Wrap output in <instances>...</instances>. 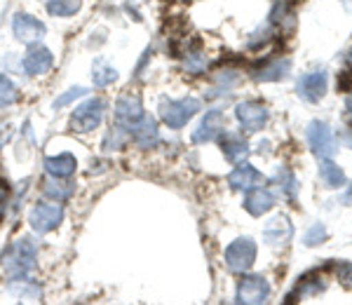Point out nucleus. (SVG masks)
<instances>
[{"mask_svg": "<svg viewBox=\"0 0 352 305\" xmlns=\"http://www.w3.org/2000/svg\"><path fill=\"white\" fill-rule=\"evenodd\" d=\"M52 64H54L52 52H50L47 47H43V45H36V43H31L24 61H21V66H24V71L28 73V76H45V73L52 69Z\"/></svg>", "mask_w": 352, "mask_h": 305, "instance_id": "obj_11", "label": "nucleus"}, {"mask_svg": "<svg viewBox=\"0 0 352 305\" xmlns=\"http://www.w3.org/2000/svg\"><path fill=\"white\" fill-rule=\"evenodd\" d=\"M19 99V89L14 87V82L8 76H0V109L12 106Z\"/></svg>", "mask_w": 352, "mask_h": 305, "instance_id": "obj_29", "label": "nucleus"}, {"mask_svg": "<svg viewBox=\"0 0 352 305\" xmlns=\"http://www.w3.org/2000/svg\"><path fill=\"white\" fill-rule=\"evenodd\" d=\"M322 278H303V284H298V289L292 293L289 298H305V296H310V293H320L322 289H324V282H320Z\"/></svg>", "mask_w": 352, "mask_h": 305, "instance_id": "obj_30", "label": "nucleus"}, {"mask_svg": "<svg viewBox=\"0 0 352 305\" xmlns=\"http://www.w3.org/2000/svg\"><path fill=\"white\" fill-rule=\"evenodd\" d=\"M268 41H270V26L258 28V31L254 33V38H249V47H256V45L268 43Z\"/></svg>", "mask_w": 352, "mask_h": 305, "instance_id": "obj_34", "label": "nucleus"}, {"mask_svg": "<svg viewBox=\"0 0 352 305\" xmlns=\"http://www.w3.org/2000/svg\"><path fill=\"white\" fill-rule=\"evenodd\" d=\"M92 80L96 87H109L111 82L118 80V71L113 69L111 64H106V61H94V69H92Z\"/></svg>", "mask_w": 352, "mask_h": 305, "instance_id": "obj_24", "label": "nucleus"}, {"mask_svg": "<svg viewBox=\"0 0 352 305\" xmlns=\"http://www.w3.org/2000/svg\"><path fill=\"white\" fill-rule=\"evenodd\" d=\"M127 129H129V127H124V125L111 127V129H109V134L104 137V150H106V152L120 150L122 146L129 141V132H127Z\"/></svg>", "mask_w": 352, "mask_h": 305, "instance_id": "obj_25", "label": "nucleus"}, {"mask_svg": "<svg viewBox=\"0 0 352 305\" xmlns=\"http://www.w3.org/2000/svg\"><path fill=\"white\" fill-rule=\"evenodd\" d=\"M5 202H8V185H5V183H0V212H3Z\"/></svg>", "mask_w": 352, "mask_h": 305, "instance_id": "obj_36", "label": "nucleus"}, {"mask_svg": "<svg viewBox=\"0 0 352 305\" xmlns=\"http://www.w3.org/2000/svg\"><path fill=\"white\" fill-rule=\"evenodd\" d=\"M85 94H87V89H85V87H71L66 94H61V97L54 101V109H61V106H68V104H71V101L80 99V97H85Z\"/></svg>", "mask_w": 352, "mask_h": 305, "instance_id": "obj_32", "label": "nucleus"}, {"mask_svg": "<svg viewBox=\"0 0 352 305\" xmlns=\"http://www.w3.org/2000/svg\"><path fill=\"white\" fill-rule=\"evenodd\" d=\"M116 117L118 122L124 127L132 129L136 122L144 117V106H141V99L136 94H122L116 104Z\"/></svg>", "mask_w": 352, "mask_h": 305, "instance_id": "obj_13", "label": "nucleus"}, {"mask_svg": "<svg viewBox=\"0 0 352 305\" xmlns=\"http://www.w3.org/2000/svg\"><path fill=\"white\" fill-rule=\"evenodd\" d=\"M272 205H275V197H272L270 190L261 188V185L249 190V195L244 197V209H247L252 216H263L265 212H270Z\"/></svg>", "mask_w": 352, "mask_h": 305, "instance_id": "obj_18", "label": "nucleus"}, {"mask_svg": "<svg viewBox=\"0 0 352 305\" xmlns=\"http://www.w3.org/2000/svg\"><path fill=\"white\" fill-rule=\"evenodd\" d=\"M64 221V207L61 202H38L28 214V223L36 233H52V230Z\"/></svg>", "mask_w": 352, "mask_h": 305, "instance_id": "obj_3", "label": "nucleus"}, {"mask_svg": "<svg viewBox=\"0 0 352 305\" xmlns=\"http://www.w3.org/2000/svg\"><path fill=\"white\" fill-rule=\"evenodd\" d=\"M38 261V249L28 237H21V240H14L8 249L0 256V263H3V273L8 275L10 280H21L28 278L36 268Z\"/></svg>", "mask_w": 352, "mask_h": 305, "instance_id": "obj_1", "label": "nucleus"}, {"mask_svg": "<svg viewBox=\"0 0 352 305\" xmlns=\"http://www.w3.org/2000/svg\"><path fill=\"white\" fill-rule=\"evenodd\" d=\"M221 148H223V155L228 157L230 162H237L242 160V157H247L249 152V146L247 141H244V137H240V134H226L223 141H221Z\"/></svg>", "mask_w": 352, "mask_h": 305, "instance_id": "obj_22", "label": "nucleus"}, {"mask_svg": "<svg viewBox=\"0 0 352 305\" xmlns=\"http://www.w3.org/2000/svg\"><path fill=\"white\" fill-rule=\"evenodd\" d=\"M73 190H76V185L71 183V181H64V179H56V177H50L43 181V193L50 197V200L54 202H64L68 197L73 195Z\"/></svg>", "mask_w": 352, "mask_h": 305, "instance_id": "obj_20", "label": "nucleus"}, {"mask_svg": "<svg viewBox=\"0 0 352 305\" xmlns=\"http://www.w3.org/2000/svg\"><path fill=\"white\" fill-rule=\"evenodd\" d=\"M327 84H329V76L324 69H315L305 73L298 80V97L305 99L308 104H317L327 94Z\"/></svg>", "mask_w": 352, "mask_h": 305, "instance_id": "obj_9", "label": "nucleus"}, {"mask_svg": "<svg viewBox=\"0 0 352 305\" xmlns=\"http://www.w3.org/2000/svg\"><path fill=\"white\" fill-rule=\"evenodd\" d=\"M320 179L327 188H340L345 185V174L336 162H331V157H322L320 162Z\"/></svg>", "mask_w": 352, "mask_h": 305, "instance_id": "obj_21", "label": "nucleus"}, {"mask_svg": "<svg viewBox=\"0 0 352 305\" xmlns=\"http://www.w3.org/2000/svg\"><path fill=\"white\" fill-rule=\"evenodd\" d=\"M104 113H106L104 99H87L85 104H80L76 111H73L71 125L76 132H92V129L101 125Z\"/></svg>", "mask_w": 352, "mask_h": 305, "instance_id": "obj_6", "label": "nucleus"}, {"mask_svg": "<svg viewBox=\"0 0 352 305\" xmlns=\"http://www.w3.org/2000/svg\"><path fill=\"white\" fill-rule=\"evenodd\" d=\"M294 235V228L289 223L287 216H275L272 221L265 223L263 228V240L268 242L270 247H285Z\"/></svg>", "mask_w": 352, "mask_h": 305, "instance_id": "obj_16", "label": "nucleus"}, {"mask_svg": "<svg viewBox=\"0 0 352 305\" xmlns=\"http://www.w3.org/2000/svg\"><path fill=\"white\" fill-rule=\"evenodd\" d=\"M235 115L242 129L249 134L261 132L265 127V122H268V109L261 101H242V104H237Z\"/></svg>", "mask_w": 352, "mask_h": 305, "instance_id": "obj_8", "label": "nucleus"}, {"mask_svg": "<svg viewBox=\"0 0 352 305\" xmlns=\"http://www.w3.org/2000/svg\"><path fill=\"white\" fill-rule=\"evenodd\" d=\"M10 293L19 298V301H41V296H43L41 286H38L36 282L26 280V278L10 282Z\"/></svg>", "mask_w": 352, "mask_h": 305, "instance_id": "obj_23", "label": "nucleus"}, {"mask_svg": "<svg viewBox=\"0 0 352 305\" xmlns=\"http://www.w3.org/2000/svg\"><path fill=\"white\" fill-rule=\"evenodd\" d=\"M76 157L71 155V152H59V155L54 157H47L45 160V169H47L50 177H56V179H68L76 174Z\"/></svg>", "mask_w": 352, "mask_h": 305, "instance_id": "obj_19", "label": "nucleus"}, {"mask_svg": "<svg viewBox=\"0 0 352 305\" xmlns=\"http://www.w3.org/2000/svg\"><path fill=\"white\" fill-rule=\"evenodd\" d=\"M345 111H348V117L352 120V94L348 97V101H345Z\"/></svg>", "mask_w": 352, "mask_h": 305, "instance_id": "obj_38", "label": "nucleus"}, {"mask_svg": "<svg viewBox=\"0 0 352 305\" xmlns=\"http://www.w3.org/2000/svg\"><path fill=\"white\" fill-rule=\"evenodd\" d=\"M289 71H292V59H272V61H265L263 66H258L256 71L252 73L254 80L258 82H275V80H282V78L289 76Z\"/></svg>", "mask_w": 352, "mask_h": 305, "instance_id": "obj_17", "label": "nucleus"}, {"mask_svg": "<svg viewBox=\"0 0 352 305\" xmlns=\"http://www.w3.org/2000/svg\"><path fill=\"white\" fill-rule=\"evenodd\" d=\"M221 132H223V113L219 109H212L202 117L200 127L192 132V141H195V144H207V141L217 139Z\"/></svg>", "mask_w": 352, "mask_h": 305, "instance_id": "obj_15", "label": "nucleus"}, {"mask_svg": "<svg viewBox=\"0 0 352 305\" xmlns=\"http://www.w3.org/2000/svg\"><path fill=\"white\" fill-rule=\"evenodd\" d=\"M277 183H280V190L282 195H287L289 200H296V193H298V181L294 177L289 169H280L277 172Z\"/></svg>", "mask_w": 352, "mask_h": 305, "instance_id": "obj_28", "label": "nucleus"}, {"mask_svg": "<svg viewBox=\"0 0 352 305\" xmlns=\"http://www.w3.org/2000/svg\"><path fill=\"white\" fill-rule=\"evenodd\" d=\"M333 270H336V275L340 278V282H345L348 286H352V263H338Z\"/></svg>", "mask_w": 352, "mask_h": 305, "instance_id": "obj_33", "label": "nucleus"}, {"mask_svg": "<svg viewBox=\"0 0 352 305\" xmlns=\"http://www.w3.org/2000/svg\"><path fill=\"white\" fill-rule=\"evenodd\" d=\"M45 5L52 16H71L82 8V0H47Z\"/></svg>", "mask_w": 352, "mask_h": 305, "instance_id": "obj_26", "label": "nucleus"}, {"mask_svg": "<svg viewBox=\"0 0 352 305\" xmlns=\"http://www.w3.org/2000/svg\"><path fill=\"white\" fill-rule=\"evenodd\" d=\"M343 144L348 146V148H352V129H348V132H345V137H343Z\"/></svg>", "mask_w": 352, "mask_h": 305, "instance_id": "obj_37", "label": "nucleus"}, {"mask_svg": "<svg viewBox=\"0 0 352 305\" xmlns=\"http://www.w3.org/2000/svg\"><path fill=\"white\" fill-rule=\"evenodd\" d=\"M345 5H348V10L352 12V0H345Z\"/></svg>", "mask_w": 352, "mask_h": 305, "instance_id": "obj_39", "label": "nucleus"}, {"mask_svg": "<svg viewBox=\"0 0 352 305\" xmlns=\"http://www.w3.org/2000/svg\"><path fill=\"white\" fill-rule=\"evenodd\" d=\"M200 111V101L195 97L179 99V101H167L164 99L160 104V117L169 129H181L188 125V120L195 113Z\"/></svg>", "mask_w": 352, "mask_h": 305, "instance_id": "obj_2", "label": "nucleus"}, {"mask_svg": "<svg viewBox=\"0 0 352 305\" xmlns=\"http://www.w3.org/2000/svg\"><path fill=\"white\" fill-rule=\"evenodd\" d=\"M12 31L16 36V41L21 43H38L41 38L45 36V24L41 19H36V16L31 14H16L12 19Z\"/></svg>", "mask_w": 352, "mask_h": 305, "instance_id": "obj_12", "label": "nucleus"}, {"mask_svg": "<svg viewBox=\"0 0 352 305\" xmlns=\"http://www.w3.org/2000/svg\"><path fill=\"white\" fill-rule=\"evenodd\" d=\"M256 261V245L252 237H237L226 249V263L232 273H247Z\"/></svg>", "mask_w": 352, "mask_h": 305, "instance_id": "obj_4", "label": "nucleus"}, {"mask_svg": "<svg viewBox=\"0 0 352 305\" xmlns=\"http://www.w3.org/2000/svg\"><path fill=\"white\" fill-rule=\"evenodd\" d=\"M327 228H324V223H315L312 228L305 233L303 237V242H305V247H317V245H322V242L327 240Z\"/></svg>", "mask_w": 352, "mask_h": 305, "instance_id": "obj_31", "label": "nucleus"}, {"mask_svg": "<svg viewBox=\"0 0 352 305\" xmlns=\"http://www.w3.org/2000/svg\"><path fill=\"white\" fill-rule=\"evenodd\" d=\"M305 137H308L310 150L315 152L317 157H331L333 152L338 150V141L327 122L312 120L308 129H305Z\"/></svg>", "mask_w": 352, "mask_h": 305, "instance_id": "obj_5", "label": "nucleus"}, {"mask_svg": "<svg viewBox=\"0 0 352 305\" xmlns=\"http://www.w3.org/2000/svg\"><path fill=\"white\" fill-rule=\"evenodd\" d=\"M265 183V177L258 172L256 167H252L249 162H242V165H237L232 172L228 174V185L232 190H254L258 188V185Z\"/></svg>", "mask_w": 352, "mask_h": 305, "instance_id": "obj_10", "label": "nucleus"}, {"mask_svg": "<svg viewBox=\"0 0 352 305\" xmlns=\"http://www.w3.org/2000/svg\"><path fill=\"white\" fill-rule=\"evenodd\" d=\"M270 298V284L265 278L261 275H249V278H242L240 284H237V293H235V303H244V305H261Z\"/></svg>", "mask_w": 352, "mask_h": 305, "instance_id": "obj_7", "label": "nucleus"}, {"mask_svg": "<svg viewBox=\"0 0 352 305\" xmlns=\"http://www.w3.org/2000/svg\"><path fill=\"white\" fill-rule=\"evenodd\" d=\"M186 61H184V69L188 73H195V76H200L207 69V56H204L200 49H186Z\"/></svg>", "mask_w": 352, "mask_h": 305, "instance_id": "obj_27", "label": "nucleus"}, {"mask_svg": "<svg viewBox=\"0 0 352 305\" xmlns=\"http://www.w3.org/2000/svg\"><path fill=\"white\" fill-rule=\"evenodd\" d=\"M129 139H132L136 148H141V150L155 148V144L160 141L157 122L153 120V117H141V120L132 127V132H129Z\"/></svg>", "mask_w": 352, "mask_h": 305, "instance_id": "obj_14", "label": "nucleus"}, {"mask_svg": "<svg viewBox=\"0 0 352 305\" xmlns=\"http://www.w3.org/2000/svg\"><path fill=\"white\" fill-rule=\"evenodd\" d=\"M217 82H221L226 89H228V87H232V84L237 82V76L232 71H221L219 76H217Z\"/></svg>", "mask_w": 352, "mask_h": 305, "instance_id": "obj_35", "label": "nucleus"}]
</instances>
